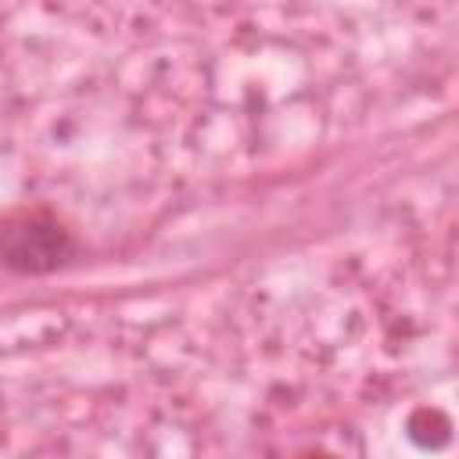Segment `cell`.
<instances>
[{
  "instance_id": "6da1fadb",
  "label": "cell",
  "mask_w": 459,
  "mask_h": 459,
  "mask_svg": "<svg viewBox=\"0 0 459 459\" xmlns=\"http://www.w3.org/2000/svg\"><path fill=\"white\" fill-rule=\"evenodd\" d=\"M72 251V237L47 215H25L0 230V262L14 273H54Z\"/></svg>"
}]
</instances>
